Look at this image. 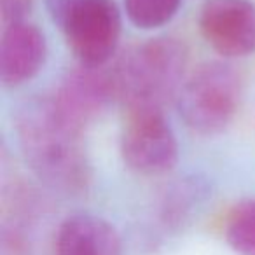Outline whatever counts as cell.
<instances>
[{
    "label": "cell",
    "instance_id": "2",
    "mask_svg": "<svg viewBox=\"0 0 255 255\" xmlns=\"http://www.w3.org/2000/svg\"><path fill=\"white\" fill-rule=\"evenodd\" d=\"M187 51L178 40L156 37L131 47L112 70L116 98L128 110L159 109L180 91Z\"/></svg>",
    "mask_w": 255,
    "mask_h": 255
},
{
    "label": "cell",
    "instance_id": "6",
    "mask_svg": "<svg viewBox=\"0 0 255 255\" xmlns=\"http://www.w3.org/2000/svg\"><path fill=\"white\" fill-rule=\"evenodd\" d=\"M199 30L220 56H250L255 53V4L250 0H205Z\"/></svg>",
    "mask_w": 255,
    "mask_h": 255
},
{
    "label": "cell",
    "instance_id": "11",
    "mask_svg": "<svg viewBox=\"0 0 255 255\" xmlns=\"http://www.w3.org/2000/svg\"><path fill=\"white\" fill-rule=\"evenodd\" d=\"M182 0H124L129 21L142 30H156L173 19Z\"/></svg>",
    "mask_w": 255,
    "mask_h": 255
},
{
    "label": "cell",
    "instance_id": "12",
    "mask_svg": "<svg viewBox=\"0 0 255 255\" xmlns=\"http://www.w3.org/2000/svg\"><path fill=\"white\" fill-rule=\"evenodd\" d=\"M30 7H32V0H0L2 19L5 26L26 21L25 18L30 12Z\"/></svg>",
    "mask_w": 255,
    "mask_h": 255
},
{
    "label": "cell",
    "instance_id": "4",
    "mask_svg": "<svg viewBox=\"0 0 255 255\" xmlns=\"http://www.w3.org/2000/svg\"><path fill=\"white\" fill-rule=\"evenodd\" d=\"M241 102V79L231 65L208 61L182 84L177 96L180 117L199 135H219L231 124Z\"/></svg>",
    "mask_w": 255,
    "mask_h": 255
},
{
    "label": "cell",
    "instance_id": "10",
    "mask_svg": "<svg viewBox=\"0 0 255 255\" xmlns=\"http://www.w3.org/2000/svg\"><path fill=\"white\" fill-rule=\"evenodd\" d=\"M224 234L238 255H255V199H245L231 210Z\"/></svg>",
    "mask_w": 255,
    "mask_h": 255
},
{
    "label": "cell",
    "instance_id": "7",
    "mask_svg": "<svg viewBox=\"0 0 255 255\" xmlns=\"http://www.w3.org/2000/svg\"><path fill=\"white\" fill-rule=\"evenodd\" d=\"M53 98L65 119L82 131L116 98L112 72L79 67L65 77Z\"/></svg>",
    "mask_w": 255,
    "mask_h": 255
},
{
    "label": "cell",
    "instance_id": "8",
    "mask_svg": "<svg viewBox=\"0 0 255 255\" xmlns=\"http://www.w3.org/2000/svg\"><path fill=\"white\" fill-rule=\"evenodd\" d=\"M47 58L44 33L28 21L5 26L0 44V79L7 88H16L33 79Z\"/></svg>",
    "mask_w": 255,
    "mask_h": 255
},
{
    "label": "cell",
    "instance_id": "1",
    "mask_svg": "<svg viewBox=\"0 0 255 255\" xmlns=\"http://www.w3.org/2000/svg\"><path fill=\"white\" fill-rule=\"evenodd\" d=\"M16 131L23 156L49 187L79 192L89 180V164L77 128L60 112L53 96L33 98L19 109Z\"/></svg>",
    "mask_w": 255,
    "mask_h": 255
},
{
    "label": "cell",
    "instance_id": "9",
    "mask_svg": "<svg viewBox=\"0 0 255 255\" xmlns=\"http://www.w3.org/2000/svg\"><path fill=\"white\" fill-rule=\"evenodd\" d=\"M56 255H121V238L102 217L75 213L58 229Z\"/></svg>",
    "mask_w": 255,
    "mask_h": 255
},
{
    "label": "cell",
    "instance_id": "3",
    "mask_svg": "<svg viewBox=\"0 0 255 255\" xmlns=\"http://www.w3.org/2000/svg\"><path fill=\"white\" fill-rule=\"evenodd\" d=\"M46 9L81 67L102 68L112 60L123 30L116 0H46Z\"/></svg>",
    "mask_w": 255,
    "mask_h": 255
},
{
    "label": "cell",
    "instance_id": "5",
    "mask_svg": "<svg viewBox=\"0 0 255 255\" xmlns=\"http://www.w3.org/2000/svg\"><path fill=\"white\" fill-rule=\"evenodd\" d=\"M121 156L129 170L147 177L173 170L178 161V143L163 110H128Z\"/></svg>",
    "mask_w": 255,
    "mask_h": 255
}]
</instances>
